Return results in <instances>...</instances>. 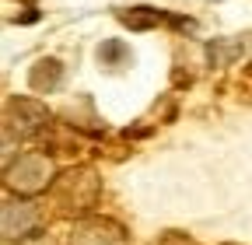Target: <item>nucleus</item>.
Wrapping results in <instances>:
<instances>
[{"label":"nucleus","instance_id":"5","mask_svg":"<svg viewBox=\"0 0 252 245\" xmlns=\"http://www.w3.org/2000/svg\"><path fill=\"white\" fill-rule=\"evenodd\" d=\"M18 245H56L53 238H46V235H28V238H21Z\"/></svg>","mask_w":252,"mask_h":245},{"label":"nucleus","instance_id":"1","mask_svg":"<svg viewBox=\"0 0 252 245\" xmlns=\"http://www.w3.org/2000/svg\"><path fill=\"white\" fill-rule=\"evenodd\" d=\"M56 196H60L63 210L84 214V210L94 207V200H98V179H94L88 168L67 172V175H60V182H56Z\"/></svg>","mask_w":252,"mask_h":245},{"label":"nucleus","instance_id":"4","mask_svg":"<svg viewBox=\"0 0 252 245\" xmlns=\"http://www.w3.org/2000/svg\"><path fill=\"white\" fill-rule=\"evenodd\" d=\"M70 245H126V235L112 221H81Z\"/></svg>","mask_w":252,"mask_h":245},{"label":"nucleus","instance_id":"3","mask_svg":"<svg viewBox=\"0 0 252 245\" xmlns=\"http://www.w3.org/2000/svg\"><path fill=\"white\" fill-rule=\"evenodd\" d=\"M0 224H4V235L7 238H18L21 242V238H28L32 231L39 228V207L28 203V200H7Z\"/></svg>","mask_w":252,"mask_h":245},{"label":"nucleus","instance_id":"2","mask_svg":"<svg viewBox=\"0 0 252 245\" xmlns=\"http://www.w3.org/2000/svg\"><path fill=\"white\" fill-rule=\"evenodd\" d=\"M49 158L42 154H25L18 158V165L7 168V186H14L18 193H39L49 182Z\"/></svg>","mask_w":252,"mask_h":245}]
</instances>
